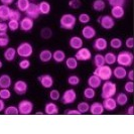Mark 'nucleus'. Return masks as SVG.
Returning a JSON list of instances; mask_svg holds the SVG:
<instances>
[{
  "instance_id": "1",
  "label": "nucleus",
  "mask_w": 134,
  "mask_h": 134,
  "mask_svg": "<svg viewBox=\"0 0 134 134\" xmlns=\"http://www.w3.org/2000/svg\"><path fill=\"white\" fill-rule=\"evenodd\" d=\"M117 94V84L112 82L111 80L104 81L101 85V98L106 99L115 97Z\"/></svg>"
},
{
  "instance_id": "2",
  "label": "nucleus",
  "mask_w": 134,
  "mask_h": 134,
  "mask_svg": "<svg viewBox=\"0 0 134 134\" xmlns=\"http://www.w3.org/2000/svg\"><path fill=\"white\" fill-rule=\"evenodd\" d=\"M116 63L118 66L128 68L133 65L134 62V54L130 51H121L119 54H116Z\"/></svg>"
},
{
  "instance_id": "3",
  "label": "nucleus",
  "mask_w": 134,
  "mask_h": 134,
  "mask_svg": "<svg viewBox=\"0 0 134 134\" xmlns=\"http://www.w3.org/2000/svg\"><path fill=\"white\" fill-rule=\"evenodd\" d=\"M77 17L72 13H65L60 18V27L65 30H72L74 29L77 24Z\"/></svg>"
},
{
  "instance_id": "4",
  "label": "nucleus",
  "mask_w": 134,
  "mask_h": 134,
  "mask_svg": "<svg viewBox=\"0 0 134 134\" xmlns=\"http://www.w3.org/2000/svg\"><path fill=\"white\" fill-rule=\"evenodd\" d=\"M16 54L20 59H28L34 54V46L28 41H22L17 46Z\"/></svg>"
},
{
  "instance_id": "5",
  "label": "nucleus",
  "mask_w": 134,
  "mask_h": 134,
  "mask_svg": "<svg viewBox=\"0 0 134 134\" xmlns=\"http://www.w3.org/2000/svg\"><path fill=\"white\" fill-rule=\"evenodd\" d=\"M93 74L98 76L103 82L104 81L111 80V78L113 77V75H112V68H111V66H108V65H104V66H101V67L95 68Z\"/></svg>"
},
{
  "instance_id": "6",
  "label": "nucleus",
  "mask_w": 134,
  "mask_h": 134,
  "mask_svg": "<svg viewBox=\"0 0 134 134\" xmlns=\"http://www.w3.org/2000/svg\"><path fill=\"white\" fill-rule=\"evenodd\" d=\"M77 97H78L77 92L73 88H70V89H67L63 94L60 95V101L64 105H72L76 102Z\"/></svg>"
},
{
  "instance_id": "7",
  "label": "nucleus",
  "mask_w": 134,
  "mask_h": 134,
  "mask_svg": "<svg viewBox=\"0 0 134 134\" xmlns=\"http://www.w3.org/2000/svg\"><path fill=\"white\" fill-rule=\"evenodd\" d=\"M97 22L101 25V27L103 29H106V30H110L112 28H114L115 26V19L109 14H105V15H102L99 16L97 18Z\"/></svg>"
},
{
  "instance_id": "8",
  "label": "nucleus",
  "mask_w": 134,
  "mask_h": 134,
  "mask_svg": "<svg viewBox=\"0 0 134 134\" xmlns=\"http://www.w3.org/2000/svg\"><path fill=\"white\" fill-rule=\"evenodd\" d=\"M19 115H30L34 112V105L31 101L29 100H21L17 105Z\"/></svg>"
},
{
  "instance_id": "9",
  "label": "nucleus",
  "mask_w": 134,
  "mask_h": 134,
  "mask_svg": "<svg viewBox=\"0 0 134 134\" xmlns=\"http://www.w3.org/2000/svg\"><path fill=\"white\" fill-rule=\"evenodd\" d=\"M74 57L78 60V62H88V60H91L93 58L91 51L88 47H84L77 49Z\"/></svg>"
},
{
  "instance_id": "10",
  "label": "nucleus",
  "mask_w": 134,
  "mask_h": 134,
  "mask_svg": "<svg viewBox=\"0 0 134 134\" xmlns=\"http://www.w3.org/2000/svg\"><path fill=\"white\" fill-rule=\"evenodd\" d=\"M37 81L40 86L44 89H52L54 84V80L53 76L49 74H43L37 77Z\"/></svg>"
},
{
  "instance_id": "11",
  "label": "nucleus",
  "mask_w": 134,
  "mask_h": 134,
  "mask_svg": "<svg viewBox=\"0 0 134 134\" xmlns=\"http://www.w3.org/2000/svg\"><path fill=\"white\" fill-rule=\"evenodd\" d=\"M34 26V20L28 16L22 17L19 20V29L23 32H29Z\"/></svg>"
},
{
  "instance_id": "12",
  "label": "nucleus",
  "mask_w": 134,
  "mask_h": 134,
  "mask_svg": "<svg viewBox=\"0 0 134 134\" xmlns=\"http://www.w3.org/2000/svg\"><path fill=\"white\" fill-rule=\"evenodd\" d=\"M81 34H82V36H83L84 40H91L96 37L97 31H96V28L94 26L85 24L84 27L82 28V30H81Z\"/></svg>"
},
{
  "instance_id": "13",
  "label": "nucleus",
  "mask_w": 134,
  "mask_h": 134,
  "mask_svg": "<svg viewBox=\"0 0 134 134\" xmlns=\"http://www.w3.org/2000/svg\"><path fill=\"white\" fill-rule=\"evenodd\" d=\"M13 91L15 94L22 96L28 91V84L24 80H18L13 84Z\"/></svg>"
},
{
  "instance_id": "14",
  "label": "nucleus",
  "mask_w": 134,
  "mask_h": 134,
  "mask_svg": "<svg viewBox=\"0 0 134 134\" xmlns=\"http://www.w3.org/2000/svg\"><path fill=\"white\" fill-rule=\"evenodd\" d=\"M24 13L26 14V16L32 18L34 20L37 19L40 15L38 4H37V3H34V2H30L29 6H28V8H27L26 11H25Z\"/></svg>"
},
{
  "instance_id": "15",
  "label": "nucleus",
  "mask_w": 134,
  "mask_h": 134,
  "mask_svg": "<svg viewBox=\"0 0 134 134\" xmlns=\"http://www.w3.org/2000/svg\"><path fill=\"white\" fill-rule=\"evenodd\" d=\"M108 46H109L108 40L106 38H104V37H97V38H95V40L93 41V44H92L93 48H94L95 51H97V52L106 51Z\"/></svg>"
},
{
  "instance_id": "16",
  "label": "nucleus",
  "mask_w": 134,
  "mask_h": 134,
  "mask_svg": "<svg viewBox=\"0 0 134 134\" xmlns=\"http://www.w3.org/2000/svg\"><path fill=\"white\" fill-rule=\"evenodd\" d=\"M102 105L105 109V111L107 112H113L115 111L118 105L116 103V100H115L114 97H111V98H106V99H103V102H102Z\"/></svg>"
},
{
  "instance_id": "17",
  "label": "nucleus",
  "mask_w": 134,
  "mask_h": 134,
  "mask_svg": "<svg viewBox=\"0 0 134 134\" xmlns=\"http://www.w3.org/2000/svg\"><path fill=\"white\" fill-rule=\"evenodd\" d=\"M83 46H84V40L81 36L74 35L69 40V47H71L72 49L77 51L81 47H83Z\"/></svg>"
},
{
  "instance_id": "18",
  "label": "nucleus",
  "mask_w": 134,
  "mask_h": 134,
  "mask_svg": "<svg viewBox=\"0 0 134 134\" xmlns=\"http://www.w3.org/2000/svg\"><path fill=\"white\" fill-rule=\"evenodd\" d=\"M112 75L114 76L115 79L117 80H123L126 78V75H127V70L125 67H122V66H117L114 69H112Z\"/></svg>"
},
{
  "instance_id": "19",
  "label": "nucleus",
  "mask_w": 134,
  "mask_h": 134,
  "mask_svg": "<svg viewBox=\"0 0 134 134\" xmlns=\"http://www.w3.org/2000/svg\"><path fill=\"white\" fill-rule=\"evenodd\" d=\"M16 48L13 47H7L3 52V58L6 62H13L16 59Z\"/></svg>"
},
{
  "instance_id": "20",
  "label": "nucleus",
  "mask_w": 134,
  "mask_h": 134,
  "mask_svg": "<svg viewBox=\"0 0 134 134\" xmlns=\"http://www.w3.org/2000/svg\"><path fill=\"white\" fill-rule=\"evenodd\" d=\"M89 112L92 115H102L105 112V109L101 102H94V103L90 104Z\"/></svg>"
},
{
  "instance_id": "21",
  "label": "nucleus",
  "mask_w": 134,
  "mask_h": 134,
  "mask_svg": "<svg viewBox=\"0 0 134 134\" xmlns=\"http://www.w3.org/2000/svg\"><path fill=\"white\" fill-rule=\"evenodd\" d=\"M102 83H103V81L101 80L98 76H96V75H94V74L91 75L87 80L88 87L93 88V89H95V90L98 89V88H100L101 85H102Z\"/></svg>"
},
{
  "instance_id": "22",
  "label": "nucleus",
  "mask_w": 134,
  "mask_h": 134,
  "mask_svg": "<svg viewBox=\"0 0 134 134\" xmlns=\"http://www.w3.org/2000/svg\"><path fill=\"white\" fill-rule=\"evenodd\" d=\"M60 109L58 107V105L54 103V101L52 102H47L44 106V114L47 115H57L59 114Z\"/></svg>"
},
{
  "instance_id": "23",
  "label": "nucleus",
  "mask_w": 134,
  "mask_h": 134,
  "mask_svg": "<svg viewBox=\"0 0 134 134\" xmlns=\"http://www.w3.org/2000/svg\"><path fill=\"white\" fill-rule=\"evenodd\" d=\"M11 10L9 5L0 4V21H8Z\"/></svg>"
},
{
  "instance_id": "24",
  "label": "nucleus",
  "mask_w": 134,
  "mask_h": 134,
  "mask_svg": "<svg viewBox=\"0 0 134 134\" xmlns=\"http://www.w3.org/2000/svg\"><path fill=\"white\" fill-rule=\"evenodd\" d=\"M114 19H121L125 15V9L123 6H112L111 8V14Z\"/></svg>"
},
{
  "instance_id": "25",
  "label": "nucleus",
  "mask_w": 134,
  "mask_h": 134,
  "mask_svg": "<svg viewBox=\"0 0 134 134\" xmlns=\"http://www.w3.org/2000/svg\"><path fill=\"white\" fill-rule=\"evenodd\" d=\"M67 59L66 57V53L63 49H55L53 52V60L57 64H62L64 63Z\"/></svg>"
},
{
  "instance_id": "26",
  "label": "nucleus",
  "mask_w": 134,
  "mask_h": 134,
  "mask_svg": "<svg viewBox=\"0 0 134 134\" xmlns=\"http://www.w3.org/2000/svg\"><path fill=\"white\" fill-rule=\"evenodd\" d=\"M38 59L41 63H49L53 60V52L51 49H42L38 54Z\"/></svg>"
},
{
  "instance_id": "27",
  "label": "nucleus",
  "mask_w": 134,
  "mask_h": 134,
  "mask_svg": "<svg viewBox=\"0 0 134 134\" xmlns=\"http://www.w3.org/2000/svg\"><path fill=\"white\" fill-rule=\"evenodd\" d=\"M12 86V79L8 74L0 75V89L10 88Z\"/></svg>"
},
{
  "instance_id": "28",
  "label": "nucleus",
  "mask_w": 134,
  "mask_h": 134,
  "mask_svg": "<svg viewBox=\"0 0 134 134\" xmlns=\"http://www.w3.org/2000/svg\"><path fill=\"white\" fill-rule=\"evenodd\" d=\"M38 8H40V12L41 15H47L52 11L51 3L48 1H46V0H42L38 3Z\"/></svg>"
},
{
  "instance_id": "29",
  "label": "nucleus",
  "mask_w": 134,
  "mask_h": 134,
  "mask_svg": "<svg viewBox=\"0 0 134 134\" xmlns=\"http://www.w3.org/2000/svg\"><path fill=\"white\" fill-rule=\"evenodd\" d=\"M115 100H116V103L118 106H125L127 105L128 101H129V98H128L127 94L125 92H120L118 94L115 95Z\"/></svg>"
},
{
  "instance_id": "30",
  "label": "nucleus",
  "mask_w": 134,
  "mask_h": 134,
  "mask_svg": "<svg viewBox=\"0 0 134 134\" xmlns=\"http://www.w3.org/2000/svg\"><path fill=\"white\" fill-rule=\"evenodd\" d=\"M65 64H66L67 69L71 70V71L76 70L78 68V66H79V62H78V60L75 57H69V58H67L66 60H65Z\"/></svg>"
},
{
  "instance_id": "31",
  "label": "nucleus",
  "mask_w": 134,
  "mask_h": 134,
  "mask_svg": "<svg viewBox=\"0 0 134 134\" xmlns=\"http://www.w3.org/2000/svg\"><path fill=\"white\" fill-rule=\"evenodd\" d=\"M116 54L113 52H108L104 54V60H105V65L108 66H113L116 64Z\"/></svg>"
},
{
  "instance_id": "32",
  "label": "nucleus",
  "mask_w": 134,
  "mask_h": 134,
  "mask_svg": "<svg viewBox=\"0 0 134 134\" xmlns=\"http://www.w3.org/2000/svg\"><path fill=\"white\" fill-rule=\"evenodd\" d=\"M92 8L97 12H102L106 8L105 0H94L92 3Z\"/></svg>"
},
{
  "instance_id": "33",
  "label": "nucleus",
  "mask_w": 134,
  "mask_h": 134,
  "mask_svg": "<svg viewBox=\"0 0 134 134\" xmlns=\"http://www.w3.org/2000/svg\"><path fill=\"white\" fill-rule=\"evenodd\" d=\"M83 96H84V98L87 101L93 100L96 97V90L91 87L85 88L84 91H83Z\"/></svg>"
},
{
  "instance_id": "34",
  "label": "nucleus",
  "mask_w": 134,
  "mask_h": 134,
  "mask_svg": "<svg viewBox=\"0 0 134 134\" xmlns=\"http://www.w3.org/2000/svg\"><path fill=\"white\" fill-rule=\"evenodd\" d=\"M30 4V0H17L15 5H16V8L19 10L20 12H25L26 9L28 8Z\"/></svg>"
},
{
  "instance_id": "35",
  "label": "nucleus",
  "mask_w": 134,
  "mask_h": 134,
  "mask_svg": "<svg viewBox=\"0 0 134 134\" xmlns=\"http://www.w3.org/2000/svg\"><path fill=\"white\" fill-rule=\"evenodd\" d=\"M93 59V65L95 68L101 67V66H104L105 65V60H104V54H96L92 58Z\"/></svg>"
},
{
  "instance_id": "36",
  "label": "nucleus",
  "mask_w": 134,
  "mask_h": 134,
  "mask_svg": "<svg viewBox=\"0 0 134 134\" xmlns=\"http://www.w3.org/2000/svg\"><path fill=\"white\" fill-rule=\"evenodd\" d=\"M109 46L113 49H120L123 46V41L119 37H113L109 41Z\"/></svg>"
},
{
  "instance_id": "37",
  "label": "nucleus",
  "mask_w": 134,
  "mask_h": 134,
  "mask_svg": "<svg viewBox=\"0 0 134 134\" xmlns=\"http://www.w3.org/2000/svg\"><path fill=\"white\" fill-rule=\"evenodd\" d=\"M53 34H54L53 29L49 28V27H43L40 30V37L42 40H49V38H52Z\"/></svg>"
},
{
  "instance_id": "38",
  "label": "nucleus",
  "mask_w": 134,
  "mask_h": 134,
  "mask_svg": "<svg viewBox=\"0 0 134 134\" xmlns=\"http://www.w3.org/2000/svg\"><path fill=\"white\" fill-rule=\"evenodd\" d=\"M89 109H90V104L88 103L87 101H82L78 104L77 106V110L80 112L81 114H86L89 112Z\"/></svg>"
},
{
  "instance_id": "39",
  "label": "nucleus",
  "mask_w": 134,
  "mask_h": 134,
  "mask_svg": "<svg viewBox=\"0 0 134 134\" xmlns=\"http://www.w3.org/2000/svg\"><path fill=\"white\" fill-rule=\"evenodd\" d=\"M67 82L70 86H72V87H76V86H79V85H80L81 79H80V77H79V76H77V75H71V76H69V77H68Z\"/></svg>"
},
{
  "instance_id": "40",
  "label": "nucleus",
  "mask_w": 134,
  "mask_h": 134,
  "mask_svg": "<svg viewBox=\"0 0 134 134\" xmlns=\"http://www.w3.org/2000/svg\"><path fill=\"white\" fill-rule=\"evenodd\" d=\"M10 42V37L7 32H0V47H7Z\"/></svg>"
},
{
  "instance_id": "41",
  "label": "nucleus",
  "mask_w": 134,
  "mask_h": 134,
  "mask_svg": "<svg viewBox=\"0 0 134 134\" xmlns=\"http://www.w3.org/2000/svg\"><path fill=\"white\" fill-rule=\"evenodd\" d=\"M3 113L5 115H19V111H18L17 106L10 105V106H8V107H5Z\"/></svg>"
},
{
  "instance_id": "42",
  "label": "nucleus",
  "mask_w": 134,
  "mask_h": 134,
  "mask_svg": "<svg viewBox=\"0 0 134 134\" xmlns=\"http://www.w3.org/2000/svg\"><path fill=\"white\" fill-rule=\"evenodd\" d=\"M30 66H31V63H30L29 59H20L19 62H18V67L22 71L28 70L30 68Z\"/></svg>"
},
{
  "instance_id": "43",
  "label": "nucleus",
  "mask_w": 134,
  "mask_h": 134,
  "mask_svg": "<svg viewBox=\"0 0 134 134\" xmlns=\"http://www.w3.org/2000/svg\"><path fill=\"white\" fill-rule=\"evenodd\" d=\"M12 96L11 91L9 90V88H4V89H0V99L2 100H9Z\"/></svg>"
},
{
  "instance_id": "44",
  "label": "nucleus",
  "mask_w": 134,
  "mask_h": 134,
  "mask_svg": "<svg viewBox=\"0 0 134 134\" xmlns=\"http://www.w3.org/2000/svg\"><path fill=\"white\" fill-rule=\"evenodd\" d=\"M77 20L82 24H88L91 21V16L86 12H83V13L79 14V16L77 17Z\"/></svg>"
},
{
  "instance_id": "45",
  "label": "nucleus",
  "mask_w": 134,
  "mask_h": 134,
  "mask_svg": "<svg viewBox=\"0 0 134 134\" xmlns=\"http://www.w3.org/2000/svg\"><path fill=\"white\" fill-rule=\"evenodd\" d=\"M60 91L58 90V89H53V90H51L49 91V93H48V97H49V99L52 101H54V102H57V101H60Z\"/></svg>"
},
{
  "instance_id": "46",
  "label": "nucleus",
  "mask_w": 134,
  "mask_h": 134,
  "mask_svg": "<svg viewBox=\"0 0 134 134\" xmlns=\"http://www.w3.org/2000/svg\"><path fill=\"white\" fill-rule=\"evenodd\" d=\"M7 25H8V29L10 31H16L19 29V21L14 19H9L7 22Z\"/></svg>"
},
{
  "instance_id": "47",
  "label": "nucleus",
  "mask_w": 134,
  "mask_h": 134,
  "mask_svg": "<svg viewBox=\"0 0 134 134\" xmlns=\"http://www.w3.org/2000/svg\"><path fill=\"white\" fill-rule=\"evenodd\" d=\"M124 91L126 94H133L134 93V83L133 81H128L124 84Z\"/></svg>"
},
{
  "instance_id": "48",
  "label": "nucleus",
  "mask_w": 134,
  "mask_h": 134,
  "mask_svg": "<svg viewBox=\"0 0 134 134\" xmlns=\"http://www.w3.org/2000/svg\"><path fill=\"white\" fill-rule=\"evenodd\" d=\"M22 18V15L18 9H12L11 12H10V16H9V19H14L19 21Z\"/></svg>"
},
{
  "instance_id": "49",
  "label": "nucleus",
  "mask_w": 134,
  "mask_h": 134,
  "mask_svg": "<svg viewBox=\"0 0 134 134\" xmlns=\"http://www.w3.org/2000/svg\"><path fill=\"white\" fill-rule=\"evenodd\" d=\"M82 6L81 0H70L69 1V7L72 9H79Z\"/></svg>"
},
{
  "instance_id": "50",
  "label": "nucleus",
  "mask_w": 134,
  "mask_h": 134,
  "mask_svg": "<svg viewBox=\"0 0 134 134\" xmlns=\"http://www.w3.org/2000/svg\"><path fill=\"white\" fill-rule=\"evenodd\" d=\"M108 2L111 6H123L126 0H108Z\"/></svg>"
},
{
  "instance_id": "51",
  "label": "nucleus",
  "mask_w": 134,
  "mask_h": 134,
  "mask_svg": "<svg viewBox=\"0 0 134 134\" xmlns=\"http://www.w3.org/2000/svg\"><path fill=\"white\" fill-rule=\"evenodd\" d=\"M125 47H127L128 49H132L134 47V37L133 36H130L127 37L125 40Z\"/></svg>"
},
{
  "instance_id": "52",
  "label": "nucleus",
  "mask_w": 134,
  "mask_h": 134,
  "mask_svg": "<svg viewBox=\"0 0 134 134\" xmlns=\"http://www.w3.org/2000/svg\"><path fill=\"white\" fill-rule=\"evenodd\" d=\"M8 25L6 21H0V32H7Z\"/></svg>"
},
{
  "instance_id": "53",
  "label": "nucleus",
  "mask_w": 134,
  "mask_h": 134,
  "mask_svg": "<svg viewBox=\"0 0 134 134\" xmlns=\"http://www.w3.org/2000/svg\"><path fill=\"white\" fill-rule=\"evenodd\" d=\"M65 114L67 115H81V113L77 109H68L65 111Z\"/></svg>"
},
{
  "instance_id": "54",
  "label": "nucleus",
  "mask_w": 134,
  "mask_h": 134,
  "mask_svg": "<svg viewBox=\"0 0 134 134\" xmlns=\"http://www.w3.org/2000/svg\"><path fill=\"white\" fill-rule=\"evenodd\" d=\"M126 78H128V80L129 81H134V70H130L129 72L127 71Z\"/></svg>"
},
{
  "instance_id": "55",
  "label": "nucleus",
  "mask_w": 134,
  "mask_h": 134,
  "mask_svg": "<svg viewBox=\"0 0 134 134\" xmlns=\"http://www.w3.org/2000/svg\"><path fill=\"white\" fill-rule=\"evenodd\" d=\"M15 0H0L1 4H5V5H11Z\"/></svg>"
},
{
  "instance_id": "56",
  "label": "nucleus",
  "mask_w": 134,
  "mask_h": 134,
  "mask_svg": "<svg viewBox=\"0 0 134 134\" xmlns=\"http://www.w3.org/2000/svg\"><path fill=\"white\" fill-rule=\"evenodd\" d=\"M4 109H5V102H4V100L0 99V113L3 112Z\"/></svg>"
},
{
  "instance_id": "57",
  "label": "nucleus",
  "mask_w": 134,
  "mask_h": 134,
  "mask_svg": "<svg viewBox=\"0 0 134 134\" xmlns=\"http://www.w3.org/2000/svg\"><path fill=\"white\" fill-rule=\"evenodd\" d=\"M128 115H133L134 114V106L133 105H131V106H129L127 109V112H126Z\"/></svg>"
},
{
  "instance_id": "58",
  "label": "nucleus",
  "mask_w": 134,
  "mask_h": 134,
  "mask_svg": "<svg viewBox=\"0 0 134 134\" xmlns=\"http://www.w3.org/2000/svg\"><path fill=\"white\" fill-rule=\"evenodd\" d=\"M3 68V62L0 60V69H2Z\"/></svg>"
},
{
  "instance_id": "59",
  "label": "nucleus",
  "mask_w": 134,
  "mask_h": 134,
  "mask_svg": "<svg viewBox=\"0 0 134 134\" xmlns=\"http://www.w3.org/2000/svg\"><path fill=\"white\" fill-rule=\"evenodd\" d=\"M35 114H36V115H40V114H43V113H42V112H36Z\"/></svg>"
},
{
  "instance_id": "60",
  "label": "nucleus",
  "mask_w": 134,
  "mask_h": 134,
  "mask_svg": "<svg viewBox=\"0 0 134 134\" xmlns=\"http://www.w3.org/2000/svg\"><path fill=\"white\" fill-rule=\"evenodd\" d=\"M30 1H35V0H30Z\"/></svg>"
},
{
  "instance_id": "61",
  "label": "nucleus",
  "mask_w": 134,
  "mask_h": 134,
  "mask_svg": "<svg viewBox=\"0 0 134 134\" xmlns=\"http://www.w3.org/2000/svg\"><path fill=\"white\" fill-rule=\"evenodd\" d=\"M107 1H108V0H107Z\"/></svg>"
}]
</instances>
